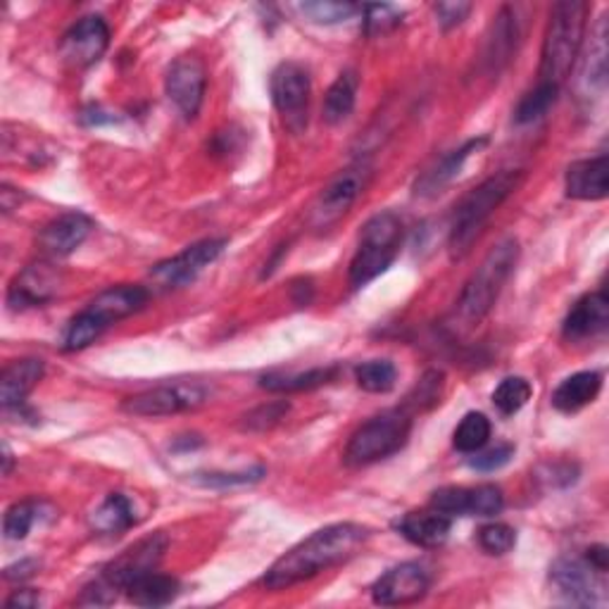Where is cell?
Listing matches in <instances>:
<instances>
[{
	"instance_id": "obj_1",
	"label": "cell",
	"mask_w": 609,
	"mask_h": 609,
	"mask_svg": "<svg viewBox=\"0 0 609 609\" xmlns=\"http://www.w3.org/2000/svg\"><path fill=\"white\" fill-rule=\"evenodd\" d=\"M372 531L362 523H331L307 535L305 541L293 545L286 555H281L269 566L262 584L269 590H283L317 574L334 569V566L352 560L370 541Z\"/></svg>"
},
{
	"instance_id": "obj_2",
	"label": "cell",
	"mask_w": 609,
	"mask_h": 609,
	"mask_svg": "<svg viewBox=\"0 0 609 609\" xmlns=\"http://www.w3.org/2000/svg\"><path fill=\"white\" fill-rule=\"evenodd\" d=\"M523 179H527V172H521V169H505V172L488 177L462 198L450 224L448 248L452 260H462L472 250L484 226L495 215V210L521 187Z\"/></svg>"
},
{
	"instance_id": "obj_3",
	"label": "cell",
	"mask_w": 609,
	"mask_h": 609,
	"mask_svg": "<svg viewBox=\"0 0 609 609\" xmlns=\"http://www.w3.org/2000/svg\"><path fill=\"white\" fill-rule=\"evenodd\" d=\"M519 262V240L505 238L498 246H493L476 272L464 283V289L458 297L455 317L460 327H478L490 309L498 303V297L505 289V283L512 277L515 267Z\"/></svg>"
},
{
	"instance_id": "obj_4",
	"label": "cell",
	"mask_w": 609,
	"mask_h": 609,
	"mask_svg": "<svg viewBox=\"0 0 609 609\" xmlns=\"http://www.w3.org/2000/svg\"><path fill=\"white\" fill-rule=\"evenodd\" d=\"M588 3L584 0H564L550 10V22L541 50V81L562 87L584 46Z\"/></svg>"
},
{
	"instance_id": "obj_5",
	"label": "cell",
	"mask_w": 609,
	"mask_h": 609,
	"mask_svg": "<svg viewBox=\"0 0 609 609\" xmlns=\"http://www.w3.org/2000/svg\"><path fill=\"white\" fill-rule=\"evenodd\" d=\"M148 289L132 286V283H122V286H112L101 295H95L93 301L69 322L63 348L67 352L89 348L98 336L112 327V324H117L136 315L138 309H144L148 305Z\"/></svg>"
},
{
	"instance_id": "obj_6",
	"label": "cell",
	"mask_w": 609,
	"mask_h": 609,
	"mask_svg": "<svg viewBox=\"0 0 609 609\" xmlns=\"http://www.w3.org/2000/svg\"><path fill=\"white\" fill-rule=\"evenodd\" d=\"M403 244V222L395 212H379L362 226L360 246L350 262V286L362 289L395 262Z\"/></svg>"
},
{
	"instance_id": "obj_7",
	"label": "cell",
	"mask_w": 609,
	"mask_h": 609,
	"mask_svg": "<svg viewBox=\"0 0 609 609\" xmlns=\"http://www.w3.org/2000/svg\"><path fill=\"white\" fill-rule=\"evenodd\" d=\"M409 433H413V415L405 407L381 413L352 433L343 462L352 470H360L386 460L407 446Z\"/></svg>"
},
{
	"instance_id": "obj_8",
	"label": "cell",
	"mask_w": 609,
	"mask_h": 609,
	"mask_svg": "<svg viewBox=\"0 0 609 609\" xmlns=\"http://www.w3.org/2000/svg\"><path fill=\"white\" fill-rule=\"evenodd\" d=\"M269 93L283 124L293 134H301L307 126L309 95H313V79L307 69L301 63H281L269 79Z\"/></svg>"
},
{
	"instance_id": "obj_9",
	"label": "cell",
	"mask_w": 609,
	"mask_h": 609,
	"mask_svg": "<svg viewBox=\"0 0 609 609\" xmlns=\"http://www.w3.org/2000/svg\"><path fill=\"white\" fill-rule=\"evenodd\" d=\"M210 398V393L203 384L195 381H179L172 386H158L148 388L144 393H136L132 398L122 403V413L132 417H172L181 413H193V409L203 407Z\"/></svg>"
},
{
	"instance_id": "obj_10",
	"label": "cell",
	"mask_w": 609,
	"mask_h": 609,
	"mask_svg": "<svg viewBox=\"0 0 609 609\" xmlns=\"http://www.w3.org/2000/svg\"><path fill=\"white\" fill-rule=\"evenodd\" d=\"M372 179V167L366 162L350 165L341 174L331 179V183L317 198V203L309 212V224L315 229H327L341 217H346L350 207L358 203V198L364 193L366 183Z\"/></svg>"
},
{
	"instance_id": "obj_11",
	"label": "cell",
	"mask_w": 609,
	"mask_h": 609,
	"mask_svg": "<svg viewBox=\"0 0 609 609\" xmlns=\"http://www.w3.org/2000/svg\"><path fill=\"white\" fill-rule=\"evenodd\" d=\"M224 248H226L224 238H207V240H201V244L189 246L187 250L174 255V258H169L150 269L153 286H158L160 291L189 286V283L195 281L205 267H210L219 258Z\"/></svg>"
},
{
	"instance_id": "obj_12",
	"label": "cell",
	"mask_w": 609,
	"mask_h": 609,
	"mask_svg": "<svg viewBox=\"0 0 609 609\" xmlns=\"http://www.w3.org/2000/svg\"><path fill=\"white\" fill-rule=\"evenodd\" d=\"M602 572L584 557H560L550 569V578L564 602L576 607H598L605 602Z\"/></svg>"
},
{
	"instance_id": "obj_13",
	"label": "cell",
	"mask_w": 609,
	"mask_h": 609,
	"mask_svg": "<svg viewBox=\"0 0 609 609\" xmlns=\"http://www.w3.org/2000/svg\"><path fill=\"white\" fill-rule=\"evenodd\" d=\"M167 545L169 541L165 533H153L148 538H140L138 543L126 548L122 555H117L105 566L103 578L117 590H126L134 580L144 578L158 569L167 552Z\"/></svg>"
},
{
	"instance_id": "obj_14",
	"label": "cell",
	"mask_w": 609,
	"mask_h": 609,
	"mask_svg": "<svg viewBox=\"0 0 609 609\" xmlns=\"http://www.w3.org/2000/svg\"><path fill=\"white\" fill-rule=\"evenodd\" d=\"M431 588L427 566L419 562H405L393 566L372 588V600L381 607H405L424 600Z\"/></svg>"
},
{
	"instance_id": "obj_15",
	"label": "cell",
	"mask_w": 609,
	"mask_h": 609,
	"mask_svg": "<svg viewBox=\"0 0 609 609\" xmlns=\"http://www.w3.org/2000/svg\"><path fill=\"white\" fill-rule=\"evenodd\" d=\"M207 87V69L201 58L183 55L167 69L165 91L167 98L187 120H193L201 112Z\"/></svg>"
},
{
	"instance_id": "obj_16",
	"label": "cell",
	"mask_w": 609,
	"mask_h": 609,
	"mask_svg": "<svg viewBox=\"0 0 609 609\" xmlns=\"http://www.w3.org/2000/svg\"><path fill=\"white\" fill-rule=\"evenodd\" d=\"M110 46V26L103 18H81L60 41V55L69 67L87 69L103 58Z\"/></svg>"
},
{
	"instance_id": "obj_17",
	"label": "cell",
	"mask_w": 609,
	"mask_h": 609,
	"mask_svg": "<svg viewBox=\"0 0 609 609\" xmlns=\"http://www.w3.org/2000/svg\"><path fill=\"white\" fill-rule=\"evenodd\" d=\"M93 232L91 217L81 212H65V215L50 219L44 229L38 232V248L50 258H67L77 248L83 246V240Z\"/></svg>"
},
{
	"instance_id": "obj_18",
	"label": "cell",
	"mask_w": 609,
	"mask_h": 609,
	"mask_svg": "<svg viewBox=\"0 0 609 609\" xmlns=\"http://www.w3.org/2000/svg\"><path fill=\"white\" fill-rule=\"evenodd\" d=\"M60 289V277L55 269L46 262H38L26 267L24 272L12 281L10 293H8V305L12 309H24V307H36L48 303L50 297Z\"/></svg>"
},
{
	"instance_id": "obj_19",
	"label": "cell",
	"mask_w": 609,
	"mask_h": 609,
	"mask_svg": "<svg viewBox=\"0 0 609 609\" xmlns=\"http://www.w3.org/2000/svg\"><path fill=\"white\" fill-rule=\"evenodd\" d=\"M564 191L574 201H605L609 193V160L607 155H598L590 160H578L564 177Z\"/></svg>"
},
{
	"instance_id": "obj_20",
	"label": "cell",
	"mask_w": 609,
	"mask_h": 609,
	"mask_svg": "<svg viewBox=\"0 0 609 609\" xmlns=\"http://www.w3.org/2000/svg\"><path fill=\"white\" fill-rule=\"evenodd\" d=\"M609 324V301L605 291L588 293L572 307L562 324V336L566 341H586V338L598 336Z\"/></svg>"
},
{
	"instance_id": "obj_21",
	"label": "cell",
	"mask_w": 609,
	"mask_h": 609,
	"mask_svg": "<svg viewBox=\"0 0 609 609\" xmlns=\"http://www.w3.org/2000/svg\"><path fill=\"white\" fill-rule=\"evenodd\" d=\"M486 144H488L486 136L472 138V140H466L464 146H460L458 150H452L450 155H446L441 162H438L436 167H431L429 172L415 183V195H419V198H433L438 193H443V189L450 187V183L462 174L466 160H470L472 155L478 153Z\"/></svg>"
},
{
	"instance_id": "obj_22",
	"label": "cell",
	"mask_w": 609,
	"mask_h": 609,
	"mask_svg": "<svg viewBox=\"0 0 609 609\" xmlns=\"http://www.w3.org/2000/svg\"><path fill=\"white\" fill-rule=\"evenodd\" d=\"M519 44H521V30H519L517 12L509 5H505L490 26V36L484 55L486 67L493 75H498L500 69L509 65V60L515 58Z\"/></svg>"
},
{
	"instance_id": "obj_23",
	"label": "cell",
	"mask_w": 609,
	"mask_h": 609,
	"mask_svg": "<svg viewBox=\"0 0 609 609\" xmlns=\"http://www.w3.org/2000/svg\"><path fill=\"white\" fill-rule=\"evenodd\" d=\"M44 374L46 366L41 360L26 358L10 362L3 370V376H0V401H3V407H20L26 395L38 386V381L44 379Z\"/></svg>"
},
{
	"instance_id": "obj_24",
	"label": "cell",
	"mask_w": 609,
	"mask_h": 609,
	"mask_svg": "<svg viewBox=\"0 0 609 609\" xmlns=\"http://www.w3.org/2000/svg\"><path fill=\"white\" fill-rule=\"evenodd\" d=\"M395 529L407 538L409 543L419 548H441L452 529V519L448 515L436 512V509H427V512H409L405 515Z\"/></svg>"
},
{
	"instance_id": "obj_25",
	"label": "cell",
	"mask_w": 609,
	"mask_h": 609,
	"mask_svg": "<svg viewBox=\"0 0 609 609\" xmlns=\"http://www.w3.org/2000/svg\"><path fill=\"white\" fill-rule=\"evenodd\" d=\"M602 391V374L600 372H578L566 376L562 384L552 393V407L564 415L580 413V409L595 403Z\"/></svg>"
},
{
	"instance_id": "obj_26",
	"label": "cell",
	"mask_w": 609,
	"mask_h": 609,
	"mask_svg": "<svg viewBox=\"0 0 609 609\" xmlns=\"http://www.w3.org/2000/svg\"><path fill=\"white\" fill-rule=\"evenodd\" d=\"M358 89H360V79L356 69H346V72L338 75V79L329 87L327 95H324V105H322L324 122L331 126L346 122L352 115V110H356Z\"/></svg>"
},
{
	"instance_id": "obj_27",
	"label": "cell",
	"mask_w": 609,
	"mask_h": 609,
	"mask_svg": "<svg viewBox=\"0 0 609 609\" xmlns=\"http://www.w3.org/2000/svg\"><path fill=\"white\" fill-rule=\"evenodd\" d=\"M134 523H136L134 507H132L129 498L122 493L108 495V498L101 503V507H98L91 517L93 531L103 533V535H120L124 531H129Z\"/></svg>"
},
{
	"instance_id": "obj_28",
	"label": "cell",
	"mask_w": 609,
	"mask_h": 609,
	"mask_svg": "<svg viewBox=\"0 0 609 609\" xmlns=\"http://www.w3.org/2000/svg\"><path fill=\"white\" fill-rule=\"evenodd\" d=\"M177 595L179 580L174 576H165L158 572L134 580V584L126 588V598L138 607H165L172 602Z\"/></svg>"
},
{
	"instance_id": "obj_29",
	"label": "cell",
	"mask_w": 609,
	"mask_h": 609,
	"mask_svg": "<svg viewBox=\"0 0 609 609\" xmlns=\"http://www.w3.org/2000/svg\"><path fill=\"white\" fill-rule=\"evenodd\" d=\"M338 376V366H319L301 374H267L262 376L260 386L272 393H297V391H313L319 386H327Z\"/></svg>"
},
{
	"instance_id": "obj_30",
	"label": "cell",
	"mask_w": 609,
	"mask_h": 609,
	"mask_svg": "<svg viewBox=\"0 0 609 609\" xmlns=\"http://www.w3.org/2000/svg\"><path fill=\"white\" fill-rule=\"evenodd\" d=\"M490 438V419L484 413H470L458 424L455 433H452V446H455L464 455H474V452L484 450Z\"/></svg>"
},
{
	"instance_id": "obj_31",
	"label": "cell",
	"mask_w": 609,
	"mask_h": 609,
	"mask_svg": "<svg viewBox=\"0 0 609 609\" xmlns=\"http://www.w3.org/2000/svg\"><path fill=\"white\" fill-rule=\"evenodd\" d=\"M533 388L523 376H507L493 391V405L503 417H515L531 401Z\"/></svg>"
},
{
	"instance_id": "obj_32",
	"label": "cell",
	"mask_w": 609,
	"mask_h": 609,
	"mask_svg": "<svg viewBox=\"0 0 609 609\" xmlns=\"http://www.w3.org/2000/svg\"><path fill=\"white\" fill-rule=\"evenodd\" d=\"M557 95H560V87H555V83H543L541 81L533 91H529L519 101V105L515 110V122L517 124H531L535 120L545 117L550 108L557 103Z\"/></svg>"
},
{
	"instance_id": "obj_33",
	"label": "cell",
	"mask_w": 609,
	"mask_h": 609,
	"mask_svg": "<svg viewBox=\"0 0 609 609\" xmlns=\"http://www.w3.org/2000/svg\"><path fill=\"white\" fill-rule=\"evenodd\" d=\"M358 386L366 393H388L395 388L398 381V370L388 360H370L358 366L356 372Z\"/></svg>"
},
{
	"instance_id": "obj_34",
	"label": "cell",
	"mask_w": 609,
	"mask_h": 609,
	"mask_svg": "<svg viewBox=\"0 0 609 609\" xmlns=\"http://www.w3.org/2000/svg\"><path fill=\"white\" fill-rule=\"evenodd\" d=\"M443 372H427L421 376L419 384L415 386V391L407 395V403L403 405L409 415H417V413H427V409L436 407L438 403H441V395H443V386H446V381H443Z\"/></svg>"
},
{
	"instance_id": "obj_35",
	"label": "cell",
	"mask_w": 609,
	"mask_h": 609,
	"mask_svg": "<svg viewBox=\"0 0 609 609\" xmlns=\"http://www.w3.org/2000/svg\"><path fill=\"white\" fill-rule=\"evenodd\" d=\"M607 79V18L600 20L598 30H595V38L586 58V72L584 81L590 89H605Z\"/></svg>"
},
{
	"instance_id": "obj_36",
	"label": "cell",
	"mask_w": 609,
	"mask_h": 609,
	"mask_svg": "<svg viewBox=\"0 0 609 609\" xmlns=\"http://www.w3.org/2000/svg\"><path fill=\"white\" fill-rule=\"evenodd\" d=\"M41 505L36 500H22L12 505L3 519V533L8 541H24L38 519Z\"/></svg>"
},
{
	"instance_id": "obj_37",
	"label": "cell",
	"mask_w": 609,
	"mask_h": 609,
	"mask_svg": "<svg viewBox=\"0 0 609 609\" xmlns=\"http://www.w3.org/2000/svg\"><path fill=\"white\" fill-rule=\"evenodd\" d=\"M505 507L503 488L495 484H481L470 488V505H466V517H484L490 519L500 515Z\"/></svg>"
},
{
	"instance_id": "obj_38",
	"label": "cell",
	"mask_w": 609,
	"mask_h": 609,
	"mask_svg": "<svg viewBox=\"0 0 609 609\" xmlns=\"http://www.w3.org/2000/svg\"><path fill=\"white\" fill-rule=\"evenodd\" d=\"M476 538H478L481 550H484L486 555H493V557L507 555V552L512 550L515 543H517V533H515V529H512V527H507V523H500V521L486 523V527L478 531Z\"/></svg>"
},
{
	"instance_id": "obj_39",
	"label": "cell",
	"mask_w": 609,
	"mask_h": 609,
	"mask_svg": "<svg viewBox=\"0 0 609 609\" xmlns=\"http://www.w3.org/2000/svg\"><path fill=\"white\" fill-rule=\"evenodd\" d=\"M297 10L315 24H341L360 12V8L352 3H329V0H324V3L322 0L319 3H301Z\"/></svg>"
},
{
	"instance_id": "obj_40",
	"label": "cell",
	"mask_w": 609,
	"mask_h": 609,
	"mask_svg": "<svg viewBox=\"0 0 609 609\" xmlns=\"http://www.w3.org/2000/svg\"><path fill=\"white\" fill-rule=\"evenodd\" d=\"M403 22V10L393 5H366L364 8V34L384 36Z\"/></svg>"
},
{
	"instance_id": "obj_41",
	"label": "cell",
	"mask_w": 609,
	"mask_h": 609,
	"mask_svg": "<svg viewBox=\"0 0 609 609\" xmlns=\"http://www.w3.org/2000/svg\"><path fill=\"white\" fill-rule=\"evenodd\" d=\"M466 505H470V488L464 486H446L431 495V509L441 515L466 517Z\"/></svg>"
},
{
	"instance_id": "obj_42",
	"label": "cell",
	"mask_w": 609,
	"mask_h": 609,
	"mask_svg": "<svg viewBox=\"0 0 609 609\" xmlns=\"http://www.w3.org/2000/svg\"><path fill=\"white\" fill-rule=\"evenodd\" d=\"M291 409V405L286 401H279V403H269V405H262L258 409H252L250 415H246L244 419V429L248 431H267V429H272L277 427V424L286 417V413Z\"/></svg>"
},
{
	"instance_id": "obj_43",
	"label": "cell",
	"mask_w": 609,
	"mask_h": 609,
	"mask_svg": "<svg viewBox=\"0 0 609 609\" xmlns=\"http://www.w3.org/2000/svg\"><path fill=\"white\" fill-rule=\"evenodd\" d=\"M474 460L470 462L474 470L478 472H498L503 470V466L515 458V446H495L490 450H484V452H474Z\"/></svg>"
},
{
	"instance_id": "obj_44",
	"label": "cell",
	"mask_w": 609,
	"mask_h": 609,
	"mask_svg": "<svg viewBox=\"0 0 609 609\" xmlns=\"http://www.w3.org/2000/svg\"><path fill=\"white\" fill-rule=\"evenodd\" d=\"M115 598H117V588L108 584V580L101 576L95 580V584L83 588L77 605H81V607H105V605L115 602Z\"/></svg>"
},
{
	"instance_id": "obj_45",
	"label": "cell",
	"mask_w": 609,
	"mask_h": 609,
	"mask_svg": "<svg viewBox=\"0 0 609 609\" xmlns=\"http://www.w3.org/2000/svg\"><path fill=\"white\" fill-rule=\"evenodd\" d=\"M472 10H474L472 3H460V0L458 3H436L433 5L438 24H441V30H446V32L460 26L466 18H470Z\"/></svg>"
},
{
	"instance_id": "obj_46",
	"label": "cell",
	"mask_w": 609,
	"mask_h": 609,
	"mask_svg": "<svg viewBox=\"0 0 609 609\" xmlns=\"http://www.w3.org/2000/svg\"><path fill=\"white\" fill-rule=\"evenodd\" d=\"M264 474L262 466L252 472H244V474H203L201 484L203 486H212V488H229V486H246V484H255V481H260Z\"/></svg>"
},
{
	"instance_id": "obj_47",
	"label": "cell",
	"mask_w": 609,
	"mask_h": 609,
	"mask_svg": "<svg viewBox=\"0 0 609 609\" xmlns=\"http://www.w3.org/2000/svg\"><path fill=\"white\" fill-rule=\"evenodd\" d=\"M8 607H26V609H32V607H38L41 605V598H38V593L36 590H30V588H22V590H15L10 595V598L5 600Z\"/></svg>"
},
{
	"instance_id": "obj_48",
	"label": "cell",
	"mask_w": 609,
	"mask_h": 609,
	"mask_svg": "<svg viewBox=\"0 0 609 609\" xmlns=\"http://www.w3.org/2000/svg\"><path fill=\"white\" fill-rule=\"evenodd\" d=\"M607 555H609V552H607L605 545H593V548L586 550V560L595 566V569L602 572V574H607V566H609L607 564Z\"/></svg>"
},
{
	"instance_id": "obj_49",
	"label": "cell",
	"mask_w": 609,
	"mask_h": 609,
	"mask_svg": "<svg viewBox=\"0 0 609 609\" xmlns=\"http://www.w3.org/2000/svg\"><path fill=\"white\" fill-rule=\"evenodd\" d=\"M34 569H36V564L30 562V560H24V562H20V564H15V566H8V569H5V578H8V580L30 578V576L34 574Z\"/></svg>"
},
{
	"instance_id": "obj_50",
	"label": "cell",
	"mask_w": 609,
	"mask_h": 609,
	"mask_svg": "<svg viewBox=\"0 0 609 609\" xmlns=\"http://www.w3.org/2000/svg\"><path fill=\"white\" fill-rule=\"evenodd\" d=\"M3 462H5V466H3V474L8 476V474H10V470H12V452H10V448H8V446L3 448Z\"/></svg>"
}]
</instances>
